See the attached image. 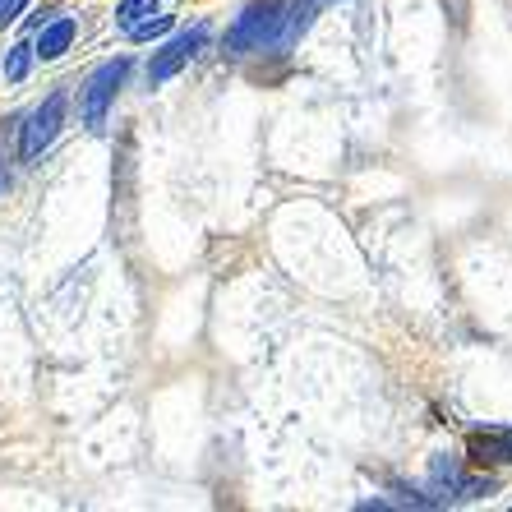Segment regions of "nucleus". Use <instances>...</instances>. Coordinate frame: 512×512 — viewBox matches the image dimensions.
Wrapping results in <instances>:
<instances>
[{"mask_svg":"<svg viewBox=\"0 0 512 512\" xmlns=\"http://www.w3.org/2000/svg\"><path fill=\"white\" fill-rule=\"evenodd\" d=\"M286 0H250L236 14V24L227 28V56H250V51H268L282 24Z\"/></svg>","mask_w":512,"mask_h":512,"instance_id":"1","label":"nucleus"},{"mask_svg":"<svg viewBox=\"0 0 512 512\" xmlns=\"http://www.w3.org/2000/svg\"><path fill=\"white\" fill-rule=\"evenodd\" d=\"M125 74H130V60L125 56L107 60V65H97V70L88 74V84H84V125L93 134L107 125V111H111V102H116L120 84H125Z\"/></svg>","mask_w":512,"mask_h":512,"instance_id":"2","label":"nucleus"},{"mask_svg":"<svg viewBox=\"0 0 512 512\" xmlns=\"http://www.w3.org/2000/svg\"><path fill=\"white\" fill-rule=\"evenodd\" d=\"M203 47H208V24H194V28H185V33H176L167 47L148 60V84L162 88L167 79H176V74L185 70V65H190Z\"/></svg>","mask_w":512,"mask_h":512,"instance_id":"3","label":"nucleus"},{"mask_svg":"<svg viewBox=\"0 0 512 512\" xmlns=\"http://www.w3.org/2000/svg\"><path fill=\"white\" fill-rule=\"evenodd\" d=\"M60 125H65V93H51L47 102L24 120V134H19V153H24V162H37V157L47 153L51 139L60 134Z\"/></svg>","mask_w":512,"mask_h":512,"instance_id":"4","label":"nucleus"},{"mask_svg":"<svg viewBox=\"0 0 512 512\" xmlns=\"http://www.w3.org/2000/svg\"><path fill=\"white\" fill-rule=\"evenodd\" d=\"M429 485L448 489L443 499H489V494L499 489V480L494 476H462V466H457L453 457H434V462H429Z\"/></svg>","mask_w":512,"mask_h":512,"instance_id":"5","label":"nucleus"},{"mask_svg":"<svg viewBox=\"0 0 512 512\" xmlns=\"http://www.w3.org/2000/svg\"><path fill=\"white\" fill-rule=\"evenodd\" d=\"M466 453L480 466H512V429H476L466 439Z\"/></svg>","mask_w":512,"mask_h":512,"instance_id":"6","label":"nucleus"},{"mask_svg":"<svg viewBox=\"0 0 512 512\" xmlns=\"http://www.w3.org/2000/svg\"><path fill=\"white\" fill-rule=\"evenodd\" d=\"M74 37H79V24H74V19H65V14H60V19H51V24L37 33V42H33L37 60H60L65 51H70Z\"/></svg>","mask_w":512,"mask_h":512,"instance_id":"7","label":"nucleus"},{"mask_svg":"<svg viewBox=\"0 0 512 512\" xmlns=\"http://www.w3.org/2000/svg\"><path fill=\"white\" fill-rule=\"evenodd\" d=\"M33 60H37L33 42H14V47L5 51V84H24L28 70H33Z\"/></svg>","mask_w":512,"mask_h":512,"instance_id":"8","label":"nucleus"},{"mask_svg":"<svg viewBox=\"0 0 512 512\" xmlns=\"http://www.w3.org/2000/svg\"><path fill=\"white\" fill-rule=\"evenodd\" d=\"M148 14H157V0H120V5H116V24L130 33L134 24H143V19H148Z\"/></svg>","mask_w":512,"mask_h":512,"instance_id":"9","label":"nucleus"},{"mask_svg":"<svg viewBox=\"0 0 512 512\" xmlns=\"http://www.w3.org/2000/svg\"><path fill=\"white\" fill-rule=\"evenodd\" d=\"M171 24H176L171 14H148L143 24H134V28H130V37H134V42H153V37L171 33Z\"/></svg>","mask_w":512,"mask_h":512,"instance_id":"10","label":"nucleus"},{"mask_svg":"<svg viewBox=\"0 0 512 512\" xmlns=\"http://www.w3.org/2000/svg\"><path fill=\"white\" fill-rule=\"evenodd\" d=\"M28 10V0H0V28L5 24H19V14Z\"/></svg>","mask_w":512,"mask_h":512,"instance_id":"11","label":"nucleus"},{"mask_svg":"<svg viewBox=\"0 0 512 512\" xmlns=\"http://www.w3.org/2000/svg\"><path fill=\"white\" fill-rule=\"evenodd\" d=\"M0 190H5V171H0Z\"/></svg>","mask_w":512,"mask_h":512,"instance_id":"12","label":"nucleus"}]
</instances>
